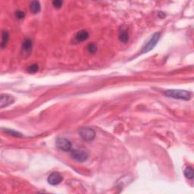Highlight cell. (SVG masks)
Listing matches in <instances>:
<instances>
[{"label": "cell", "mask_w": 194, "mask_h": 194, "mask_svg": "<svg viewBox=\"0 0 194 194\" xmlns=\"http://www.w3.org/2000/svg\"><path fill=\"white\" fill-rule=\"evenodd\" d=\"M87 49L89 52L92 54V53H95L97 51V46L95 43H90L87 46Z\"/></svg>", "instance_id": "obj_16"}, {"label": "cell", "mask_w": 194, "mask_h": 194, "mask_svg": "<svg viewBox=\"0 0 194 194\" xmlns=\"http://www.w3.org/2000/svg\"><path fill=\"white\" fill-rule=\"evenodd\" d=\"M14 102H15V99L13 97L8 94H2L0 97V108L3 109V108L8 107L13 104Z\"/></svg>", "instance_id": "obj_7"}, {"label": "cell", "mask_w": 194, "mask_h": 194, "mask_svg": "<svg viewBox=\"0 0 194 194\" xmlns=\"http://www.w3.org/2000/svg\"><path fill=\"white\" fill-rule=\"evenodd\" d=\"M71 156L73 159L78 162H84L87 160L89 157L88 152L84 150H72Z\"/></svg>", "instance_id": "obj_4"}, {"label": "cell", "mask_w": 194, "mask_h": 194, "mask_svg": "<svg viewBox=\"0 0 194 194\" xmlns=\"http://www.w3.org/2000/svg\"><path fill=\"white\" fill-rule=\"evenodd\" d=\"M62 181H63L62 175L60 174L59 172H58V171L52 172V174H49V176L47 178L48 183L50 185H52V186H56V185L59 184Z\"/></svg>", "instance_id": "obj_6"}, {"label": "cell", "mask_w": 194, "mask_h": 194, "mask_svg": "<svg viewBox=\"0 0 194 194\" xmlns=\"http://www.w3.org/2000/svg\"><path fill=\"white\" fill-rule=\"evenodd\" d=\"M39 71V66L37 64H33L27 68V71L30 74H35Z\"/></svg>", "instance_id": "obj_15"}, {"label": "cell", "mask_w": 194, "mask_h": 194, "mask_svg": "<svg viewBox=\"0 0 194 194\" xmlns=\"http://www.w3.org/2000/svg\"><path fill=\"white\" fill-rule=\"evenodd\" d=\"M161 34L160 33H155L151 37V38L149 39L148 42L144 44V46L142 47L141 52L140 54H144V53L149 52V51H151L152 49H153L155 48V46L157 45L158 42H159V39H160Z\"/></svg>", "instance_id": "obj_2"}, {"label": "cell", "mask_w": 194, "mask_h": 194, "mask_svg": "<svg viewBox=\"0 0 194 194\" xmlns=\"http://www.w3.org/2000/svg\"><path fill=\"white\" fill-rule=\"evenodd\" d=\"M8 40H9V33L7 31V30H3L2 34V49H5L6 47Z\"/></svg>", "instance_id": "obj_11"}, {"label": "cell", "mask_w": 194, "mask_h": 194, "mask_svg": "<svg viewBox=\"0 0 194 194\" xmlns=\"http://www.w3.org/2000/svg\"><path fill=\"white\" fill-rule=\"evenodd\" d=\"M33 48V43L32 40L30 39H26L22 43V52L25 54H30Z\"/></svg>", "instance_id": "obj_8"}, {"label": "cell", "mask_w": 194, "mask_h": 194, "mask_svg": "<svg viewBox=\"0 0 194 194\" xmlns=\"http://www.w3.org/2000/svg\"><path fill=\"white\" fill-rule=\"evenodd\" d=\"M56 147L61 150L65 151V152H68L71 149V143L68 139L65 137H58L56 139Z\"/></svg>", "instance_id": "obj_5"}, {"label": "cell", "mask_w": 194, "mask_h": 194, "mask_svg": "<svg viewBox=\"0 0 194 194\" xmlns=\"http://www.w3.org/2000/svg\"><path fill=\"white\" fill-rule=\"evenodd\" d=\"M15 17L19 20L24 19V18H25V11H20V10H18V11H15Z\"/></svg>", "instance_id": "obj_17"}, {"label": "cell", "mask_w": 194, "mask_h": 194, "mask_svg": "<svg viewBox=\"0 0 194 194\" xmlns=\"http://www.w3.org/2000/svg\"><path fill=\"white\" fill-rule=\"evenodd\" d=\"M184 176L186 177L188 179H193V177H194V174H193V168L191 167H187L185 168L184 170Z\"/></svg>", "instance_id": "obj_13"}, {"label": "cell", "mask_w": 194, "mask_h": 194, "mask_svg": "<svg viewBox=\"0 0 194 194\" xmlns=\"http://www.w3.org/2000/svg\"><path fill=\"white\" fill-rule=\"evenodd\" d=\"M79 134L85 141H92L96 137V131L92 128L85 127L80 128L79 130Z\"/></svg>", "instance_id": "obj_3"}, {"label": "cell", "mask_w": 194, "mask_h": 194, "mask_svg": "<svg viewBox=\"0 0 194 194\" xmlns=\"http://www.w3.org/2000/svg\"><path fill=\"white\" fill-rule=\"evenodd\" d=\"M75 38L78 42H83V41L87 40L89 38V33L84 30L79 31L75 36Z\"/></svg>", "instance_id": "obj_9"}, {"label": "cell", "mask_w": 194, "mask_h": 194, "mask_svg": "<svg viewBox=\"0 0 194 194\" xmlns=\"http://www.w3.org/2000/svg\"><path fill=\"white\" fill-rule=\"evenodd\" d=\"M30 11L34 15L36 14H38L41 10V6H40V3L38 1H34L31 2L30 5Z\"/></svg>", "instance_id": "obj_10"}, {"label": "cell", "mask_w": 194, "mask_h": 194, "mask_svg": "<svg viewBox=\"0 0 194 194\" xmlns=\"http://www.w3.org/2000/svg\"><path fill=\"white\" fill-rule=\"evenodd\" d=\"M63 2L62 1H59V0H56V1L52 2V5L53 6L56 8H60L61 6H62Z\"/></svg>", "instance_id": "obj_18"}, {"label": "cell", "mask_w": 194, "mask_h": 194, "mask_svg": "<svg viewBox=\"0 0 194 194\" xmlns=\"http://www.w3.org/2000/svg\"><path fill=\"white\" fill-rule=\"evenodd\" d=\"M165 95L168 97L173 99H181V100L188 101L191 98V94L190 92L183 90H168L165 92Z\"/></svg>", "instance_id": "obj_1"}, {"label": "cell", "mask_w": 194, "mask_h": 194, "mask_svg": "<svg viewBox=\"0 0 194 194\" xmlns=\"http://www.w3.org/2000/svg\"><path fill=\"white\" fill-rule=\"evenodd\" d=\"M119 39L120 41L124 43H126L129 40V34L127 30H122L120 31L119 34Z\"/></svg>", "instance_id": "obj_12"}, {"label": "cell", "mask_w": 194, "mask_h": 194, "mask_svg": "<svg viewBox=\"0 0 194 194\" xmlns=\"http://www.w3.org/2000/svg\"><path fill=\"white\" fill-rule=\"evenodd\" d=\"M4 131H6V133H8V134L11 135V136H13V137H23V135H22L21 133H20V132H18V131H15V130H11V129H2Z\"/></svg>", "instance_id": "obj_14"}]
</instances>
